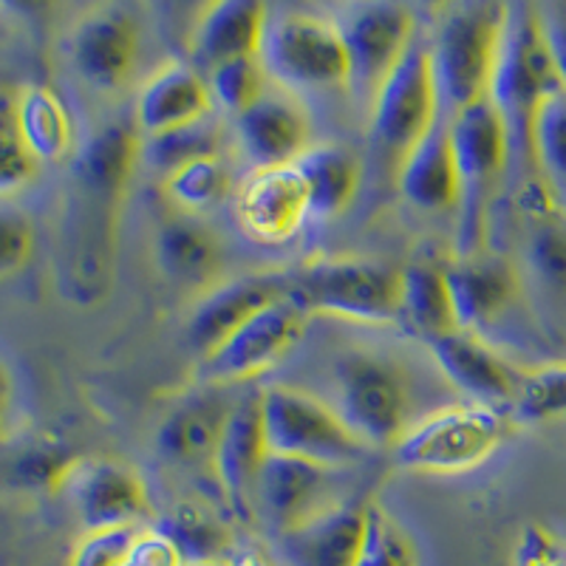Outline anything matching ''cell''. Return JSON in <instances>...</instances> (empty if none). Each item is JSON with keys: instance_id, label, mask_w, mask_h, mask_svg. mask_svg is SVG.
<instances>
[{"instance_id": "cell-1", "label": "cell", "mask_w": 566, "mask_h": 566, "mask_svg": "<svg viewBox=\"0 0 566 566\" xmlns=\"http://www.w3.org/2000/svg\"><path fill=\"white\" fill-rule=\"evenodd\" d=\"M553 57L547 52L533 3H507L502 40L490 74L488 99L502 116L510 142L507 179L522 187L533 179V119L541 103L558 91Z\"/></svg>"}, {"instance_id": "cell-2", "label": "cell", "mask_w": 566, "mask_h": 566, "mask_svg": "<svg viewBox=\"0 0 566 566\" xmlns=\"http://www.w3.org/2000/svg\"><path fill=\"white\" fill-rule=\"evenodd\" d=\"M507 3H453L442 12L431 52L439 116L451 119L468 105L488 99Z\"/></svg>"}, {"instance_id": "cell-3", "label": "cell", "mask_w": 566, "mask_h": 566, "mask_svg": "<svg viewBox=\"0 0 566 566\" xmlns=\"http://www.w3.org/2000/svg\"><path fill=\"white\" fill-rule=\"evenodd\" d=\"M453 159L459 174L457 252L462 258L482 252L488 210L510 174V142L502 116L490 99L468 105L448 119Z\"/></svg>"}, {"instance_id": "cell-4", "label": "cell", "mask_w": 566, "mask_h": 566, "mask_svg": "<svg viewBox=\"0 0 566 566\" xmlns=\"http://www.w3.org/2000/svg\"><path fill=\"white\" fill-rule=\"evenodd\" d=\"M510 411L468 402L408 424L391 451L399 468L413 473H462L488 462L510 437Z\"/></svg>"}, {"instance_id": "cell-5", "label": "cell", "mask_w": 566, "mask_h": 566, "mask_svg": "<svg viewBox=\"0 0 566 566\" xmlns=\"http://www.w3.org/2000/svg\"><path fill=\"white\" fill-rule=\"evenodd\" d=\"M286 295L310 317L388 323L397 321L399 272L366 258H321L290 272Z\"/></svg>"}, {"instance_id": "cell-6", "label": "cell", "mask_w": 566, "mask_h": 566, "mask_svg": "<svg viewBox=\"0 0 566 566\" xmlns=\"http://www.w3.org/2000/svg\"><path fill=\"white\" fill-rule=\"evenodd\" d=\"M258 63L277 88L323 91L348 83V60L335 20L306 12L266 18Z\"/></svg>"}, {"instance_id": "cell-7", "label": "cell", "mask_w": 566, "mask_h": 566, "mask_svg": "<svg viewBox=\"0 0 566 566\" xmlns=\"http://www.w3.org/2000/svg\"><path fill=\"white\" fill-rule=\"evenodd\" d=\"M266 448L277 457H295L326 468H346L366 453L335 408L323 406L312 394L290 386L261 391Z\"/></svg>"}, {"instance_id": "cell-8", "label": "cell", "mask_w": 566, "mask_h": 566, "mask_svg": "<svg viewBox=\"0 0 566 566\" xmlns=\"http://www.w3.org/2000/svg\"><path fill=\"white\" fill-rule=\"evenodd\" d=\"M371 136L386 159L394 165L406 159L408 150L422 139L439 119L437 83H433L431 52L422 38H413L391 74L374 94Z\"/></svg>"}, {"instance_id": "cell-9", "label": "cell", "mask_w": 566, "mask_h": 566, "mask_svg": "<svg viewBox=\"0 0 566 566\" xmlns=\"http://www.w3.org/2000/svg\"><path fill=\"white\" fill-rule=\"evenodd\" d=\"M335 411L363 444L394 448L408 431V386L377 354L352 352L335 368Z\"/></svg>"}, {"instance_id": "cell-10", "label": "cell", "mask_w": 566, "mask_h": 566, "mask_svg": "<svg viewBox=\"0 0 566 566\" xmlns=\"http://www.w3.org/2000/svg\"><path fill=\"white\" fill-rule=\"evenodd\" d=\"M348 60L346 88L354 97L371 105L382 80L391 74L399 57L417 38V20L406 3L377 0V3H352L335 20Z\"/></svg>"}, {"instance_id": "cell-11", "label": "cell", "mask_w": 566, "mask_h": 566, "mask_svg": "<svg viewBox=\"0 0 566 566\" xmlns=\"http://www.w3.org/2000/svg\"><path fill=\"white\" fill-rule=\"evenodd\" d=\"M306 323L310 315L290 295L270 303L201 357L199 380L212 388L255 380L301 340Z\"/></svg>"}, {"instance_id": "cell-12", "label": "cell", "mask_w": 566, "mask_h": 566, "mask_svg": "<svg viewBox=\"0 0 566 566\" xmlns=\"http://www.w3.org/2000/svg\"><path fill=\"white\" fill-rule=\"evenodd\" d=\"M54 490L83 522L85 533L136 527L150 510L148 488L139 473L114 459H69Z\"/></svg>"}, {"instance_id": "cell-13", "label": "cell", "mask_w": 566, "mask_h": 566, "mask_svg": "<svg viewBox=\"0 0 566 566\" xmlns=\"http://www.w3.org/2000/svg\"><path fill=\"white\" fill-rule=\"evenodd\" d=\"M69 57L94 91L123 88L139 57V23L134 12L125 7L91 9L71 29Z\"/></svg>"}, {"instance_id": "cell-14", "label": "cell", "mask_w": 566, "mask_h": 566, "mask_svg": "<svg viewBox=\"0 0 566 566\" xmlns=\"http://www.w3.org/2000/svg\"><path fill=\"white\" fill-rule=\"evenodd\" d=\"M290 292V272H250L212 286L187 317V346L201 357L230 337L244 321Z\"/></svg>"}, {"instance_id": "cell-15", "label": "cell", "mask_w": 566, "mask_h": 566, "mask_svg": "<svg viewBox=\"0 0 566 566\" xmlns=\"http://www.w3.org/2000/svg\"><path fill=\"white\" fill-rule=\"evenodd\" d=\"M332 470L326 464L270 453L258 473L252 504L277 535L297 527L337 502L332 499Z\"/></svg>"}, {"instance_id": "cell-16", "label": "cell", "mask_w": 566, "mask_h": 566, "mask_svg": "<svg viewBox=\"0 0 566 566\" xmlns=\"http://www.w3.org/2000/svg\"><path fill=\"white\" fill-rule=\"evenodd\" d=\"M235 134L255 168L295 165L297 156L312 148L310 116L295 94L283 88H266L244 114L235 116Z\"/></svg>"}, {"instance_id": "cell-17", "label": "cell", "mask_w": 566, "mask_h": 566, "mask_svg": "<svg viewBox=\"0 0 566 566\" xmlns=\"http://www.w3.org/2000/svg\"><path fill=\"white\" fill-rule=\"evenodd\" d=\"M235 216L252 239L266 244L292 239L310 216V196L295 165L252 170L235 193Z\"/></svg>"}, {"instance_id": "cell-18", "label": "cell", "mask_w": 566, "mask_h": 566, "mask_svg": "<svg viewBox=\"0 0 566 566\" xmlns=\"http://www.w3.org/2000/svg\"><path fill=\"white\" fill-rule=\"evenodd\" d=\"M266 457L270 448H266L264 413H261V391H247L232 399L219 448L212 457L216 479L239 510L252 504L258 473L264 468Z\"/></svg>"}, {"instance_id": "cell-19", "label": "cell", "mask_w": 566, "mask_h": 566, "mask_svg": "<svg viewBox=\"0 0 566 566\" xmlns=\"http://www.w3.org/2000/svg\"><path fill=\"white\" fill-rule=\"evenodd\" d=\"M444 277L459 328L479 337L513 310L515 297L522 292L518 272L504 258H484L482 252L462 258L451 270H444Z\"/></svg>"}, {"instance_id": "cell-20", "label": "cell", "mask_w": 566, "mask_h": 566, "mask_svg": "<svg viewBox=\"0 0 566 566\" xmlns=\"http://www.w3.org/2000/svg\"><path fill=\"white\" fill-rule=\"evenodd\" d=\"M431 354L439 371L473 402L493 408L513 406L522 374L515 371L502 354H495L479 335L459 328L439 340H431Z\"/></svg>"}, {"instance_id": "cell-21", "label": "cell", "mask_w": 566, "mask_h": 566, "mask_svg": "<svg viewBox=\"0 0 566 566\" xmlns=\"http://www.w3.org/2000/svg\"><path fill=\"white\" fill-rule=\"evenodd\" d=\"M212 97L207 77L193 63L170 60L154 71L136 97V128L145 136L168 134L210 116Z\"/></svg>"}, {"instance_id": "cell-22", "label": "cell", "mask_w": 566, "mask_h": 566, "mask_svg": "<svg viewBox=\"0 0 566 566\" xmlns=\"http://www.w3.org/2000/svg\"><path fill=\"white\" fill-rule=\"evenodd\" d=\"M368 504H332L277 535L286 566H354L366 530Z\"/></svg>"}, {"instance_id": "cell-23", "label": "cell", "mask_w": 566, "mask_h": 566, "mask_svg": "<svg viewBox=\"0 0 566 566\" xmlns=\"http://www.w3.org/2000/svg\"><path fill=\"white\" fill-rule=\"evenodd\" d=\"M270 9L258 0H219L201 12L190 34V52L199 71L241 57H258Z\"/></svg>"}, {"instance_id": "cell-24", "label": "cell", "mask_w": 566, "mask_h": 566, "mask_svg": "<svg viewBox=\"0 0 566 566\" xmlns=\"http://www.w3.org/2000/svg\"><path fill=\"white\" fill-rule=\"evenodd\" d=\"M230 408L232 402L221 397L219 388L205 386L201 391L190 394L159 422V431H156L159 457L181 468H196V464L212 468V457L219 448Z\"/></svg>"}, {"instance_id": "cell-25", "label": "cell", "mask_w": 566, "mask_h": 566, "mask_svg": "<svg viewBox=\"0 0 566 566\" xmlns=\"http://www.w3.org/2000/svg\"><path fill=\"white\" fill-rule=\"evenodd\" d=\"M397 187L419 210H448L459 205L457 159L444 116H439L437 125L399 161Z\"/></svg>"}, {"instance_id": "cell-26", "label": "cell", "mask_w": 566, "mask_h": 566, "mask_svg": "<svg viewBox=\"0 0 566 566\" xmlns=\"http://www.w3.org/2000/svg\"><path fill=\"white\" fill-rule=\"evenodd\" d=\"M14 119L23 145L38 161H60L74 145V125L60 94L49 85H20L14 91Z\"/></svg>"}, {"instance_id": "cell-27", "label": "cell", "mask_w": 566, "mask_h": 566, "mask_svg": "<svg viewBox=\"0 0 566 566\" xmlns=\"http://www.w3.org/2000/svg\"><path fill=\"white\" fill-rule=\"evenodd\" d=\"M154 250L165 277L181 286H207L221 266V247L216 235L187 216L159 227Z\"/></svg>"}, {"instance_id": "cell-28", "label": "cell", "mask_w": 566, "mask_h": 566, "mask_svg": "<svg viewBox=\"0 0 566 566\" xmlns=\"http://www.w3.org/2000/svg\"><path fill=\"white\" fill-rule=\"evenodd\" d=\"M397 317H402L428 343L459 332L444 270L431 264H411L399 272Z\"/></svg>"}, {"instance_id": "cell-29", "label": "cell", "mask_w": 566, "mask_h": 566, "mask_svg": "<svg viewBox=\"0 0 566 566\" xmlns=\"http://www.w3.org/2000/svg\"><path fill=\"white\" fill-rule=\"evenodd\" d=\"M295 168L306 185L312 216H337L352 205L360 187V165L343 145H312L295 159Z\"/></svg>"}, {"instance_id": "cell-30", "label": "cell", "mask_w": 566, "mask_h": 566, "mask_svg": "<svg viewBox=\"0 0 566 566\" xmlns=\"http://www.w3.org/2000/svg\"><path fill=\"white\" fill-rule=\"evenodd\" d=\"M156 530L179 549L185 566L230 558L232 553V533L205 504H176L156 522Z\"/></svg>"}, {"instance_id": "cell-31", "label": "cell", "mask_w": 566, "mask_h": 566, "mask_svg": "<svg viewBox=\"0 0 566 566\" xmlns=\"http://www.w3.org/2000/svg\"><path fill=\"white\" fill-rule=\"evenodd\" d=\"M533 170L566 216V91H553L533 119Z\"/></svg>"}, {"instance_id": "cell-32", "label": "cell", "mask_w": 566, "mask_h": 566, "mask_svg": "<svg viewBox=\"0 0 566 566\" xmlns=\"http://www.w3.org/2000/svg\"><path fill=\"white\" fill-rule=\"evenodd\" d=\"M221 142H224L221 125L212 116H205V119L185 125V128L145 136L142 139V159H148V165L170 176L174 170L185 168L196 159L221 156Z\"/></svg>"}, {"instance_id": "cell-33", "label": "cell", "mask_w": 566, "mask_h": 566, "mask_svg": "<svg viewBox=\"0 0 566 566\" xmlns=\"http://www.w3.org/2000/svg\"><path fill=\"white\" fill-rule=\"evenodd\" d=\"M524 266L530 277L547 295L566 297V216L553 212L544 219H530Z\"/></svg>"}, {"instance_id": "cell-34", "label": "cell", "mask_w": 566, "mask_h": 566, "mask_svg": "<svg viewBox=\"0 0 566 566\" xmlns=\"http://www.w3.org/2000/svg\"><path fill=\"white\" fill-rule=\"evenodd\" d=\"M510 417L513 422L524 424L566 417V363H547V366L522 371Z\"/></svg>"}, {"instance_id": "cell-35", "label": "cell", "mask_w": 566, "mask_h": 566, "mask_svg": "<svg viewBox=\"0 0 566 566\" xmlns=\"http://www.w3.org/2000/svg\"><path fill=\"white\" fill-rule=\"evenodd\" d=\"M230 168L221 156L196 159L165 176V190L185 210H205L230 193Z\"/></svg>"}, {"instance_id": "cell-36", "label": "cell", "mask_w": 566, "mask_h": 566, "mask_svg": "<svg viewBox=\"0 0 566 566\" xmlns=\"http://www.w3.org/2000/svg\"><path fill=\"white\" fill-rule=\"evenodd\" d=\"M205 77L210 85L212 103H219V108H224L232 116L244 114L266 91V74L258 57L230 60V63H221L207 71Z\"/></svg>"}, {"instance_id": "cell-37", "label": "cell", "mask_w": 566, "mask_h": 566, "mask_svg": "<svg viewBox=\"0 0 566 566\" xmlns=\"http://www.w3.org/2000/svg\"><path fill=\"white\" fill-rule=\"evenodd\" d=\"M38 174V161L23 145L14 119V91L0 88V199L12 196Z\"/></svg>"}, {"instance_id": "cell-38", "label": "cell", "mask_w": 566, "mask_h": 566, "mask_svg": "<svg viewBox=\"0 0 566 566\" xmlns=\"http://www.w3.org/2000/svg\"><path fill=\"white\" fill-rule=\"evenodd\" d=\"M354 566H413L411 541L380 507L366 510V530Z\"/></svg>"}, {"instance_id": "cell-39", "label": "cell", "mask_w": 566, "mask_h": 566, "mask_svg": "<svg viewBox=\"0 0 566 566\" xmlns=\"http://www.w3.org/2000/svg\"><path fill=\"white\" fill-rule=\"evenodd\" d=\"M34 230L23 210L0 199V277L14 275L32 258Z\"/></svg>"}, {"instance_id": "cell-40", "label": "cell", "mask_w": 566, "mask_h": 566, "mask_svg": "<svg viewBox=\"0 0 566 566\" xmlns=\"http://www.w3.org/2000/svg\"><path fill=\"white\" fill-rule=\"evenodd\" d=\"M139 527H114V530H94L85 533L74 553H71L69 566H119L128 555Z\"/></svg>"}, {"instance_id": "cell-41", "label": "cell", "mask_w": 566, "mask_h": 566, "mask_svg": "<svg viewBox=\"0 0 566 566\" xmlns=\"http://www.w3.org/2000/svg\"><path fill=\"white\" fill-rule=\"evenodd\" d=\"M513 566H566V541L538 522L524 524L515 538Z\"/></svg>"}, {"instance_id": "cell-42", "label": "cell", "mask_w": 566, "mask_h": 566, "mask_svg": "<svg viewBox=\"0 0 566 566\" xmlns=\"http://www.w3.org/2000/svg\"><path fill=\"white\" fill-rule=\"evenodd\" d=\"M538 27L547 43V52L553 57L555 74H558L560 88L566 91V3L553 0V3H535Z\"/></svg>"}, {"instance_id": "cell-43", "label": "cell", "mask_w": 566, "mask_h": 566, "mask_svg": "<svg viewBox=\"0 0 566 566\" xmlns=\"http://www.w3.org/2000/svg\"><path fill=\"white\" fill-rule=\"evenodd\" d=\"M119 566H185L179 549L156 527L139 530Z\"/></svg>"}, {"instance_id": "cell-44", "label": "cell", "mask_w": 566, "mask_h": 566, "mask_svg": "<svg viewBox=\"0 0 566 566\" xmlns=\"http://www.w3.org/2000/svg\"><path fill=\"white\" fill-rule=\"evenodd\" d=\"M230 560L235 566H277L275 560L270 558V555L264 553V549L258 547H244V549H235V553L230 555Z\"/></svg>"}, {"instance_id": "cell-45", "label": "cell", "mask_w": 566, "mask_h": 566, "mask_svg": "<svg viewBox=\"0 0 566 566\" xmlns=\"http://www.w3.org/2000/svg\"><path fill=\"white\" fill-rule=\"evenodd\" d=\"M9 408H12V380H9L7 366L0 363V433L7 428Z\"/></svg>"}, {"instance_id": "cell-46", "label": "cell", "mask_w": 566, "mask_h": 566, "mask_svg": "<svg viewBox=\"0 0 566 566\" xmlns=\"http://www.w3.org/2000/svg\"><path fill=\"white\" fill-rule=\"evenodd\" d=\"M190 566H235L230 558H221V560H207V564H190Z\"/></svg>"}]
</instances>
